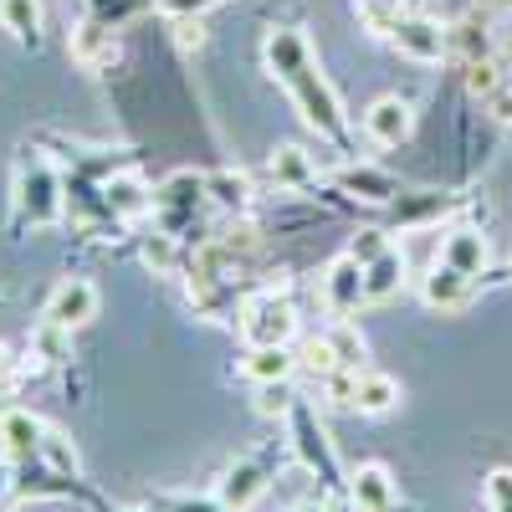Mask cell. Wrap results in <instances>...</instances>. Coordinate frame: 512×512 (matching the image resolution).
I'll use <instances>...</instances> for the list:
<instances>
[{"label": "cell", "instance_id": "1", "mask_svg": "<svg viewBox=\"0 0 512 512\" xmlns=\"http://www.w3.org/2000/svg\"><path fill=\"white\" fill-rule=\"evenodd\" d=\"M262 52H267V67H272V77H277L282 88L292 93V103H297V113H303V123H308V128H318L323 139L344 144V134H349L344 108H338V93L328 88V77L313 67L308 41L297 36V31H287V26H272Z\"/></svg>", "mask_w": 512, "mask_h": 512}, {"label": "cell", "instance_id": "2", "mask_svg": "<svg viewBox=\"0 0 512 512\" xmlns=\"http://www.w3.org/2000/svg\"><path fill=\"white\" fill-rule=\"evenodd\" d=\"M16 210H21V221L31 226H57L62 221V180H57V169L47 159H21L16 169Z\"/></svg>", "mask_w": 512, "mask_h": 512}, {"label": "cell", "instance_id": "3", "mask_svg": "<svg viewBox=\"0 0 512 512\" xmlns=\"http://www.w3.org/2000/svg\"><path fill=\"white\" fill-rule=\"evenodd\" d=\"M241 338L246 344H292L297 338V308L287 303V287H267V292L246 297Z\"/></svg>", "mask_w": 512, "mask_h": 512}, {"label": "cell", "instance_id": "4", "mask_svg": "<svg viewBox=\"0 0 512 512\" xmlns=\"http://www.w3.org/2000/svg\"><path fill=\"white\" fill-rule=\"evenodd\" d=\"M287 420H292V451L303 456L308 472H313L323 487H338V482H344V477H338V456H333V446H328V436H323V425H318L313 405L297 400Z\"/></svg>", "mask_w": 512, "mask_h": 512}, {"label": "cell", "instance_id": "5", "mask_svg": "<svg viewBox=\"0 0 512 512\" xmlns=\"http://www.w3.org/2000/svg\"><path fill=\"white\" fill-rule=\"evenodd\" d=\"M205 175H195V169H180V175H169L159 190H154V210H159V221L164 231L175 236L185 221H195V210L205 205Z\"/></svg>", "mask_w": 512, "mask_h": 512}, {"label": "cell", "instance_id": "6", "mask_svg": "<svg viewBox=\"0 0 512 512\" xmlns=\"http://www.w3.org/2000/svg\"><path fill=\"white\" fill-rule=\"evenodd\" d=\"M364 303V262H354V256H333L328 272H323V308L333 318H349L354 308Z\"/></svg>", "mask_w": 512, "mask_h": 512}, {"label": "cell", "instance_id": "7", "mask_svg": "<svg viewBox=\"0 0 512 512\" xmlns=\"http://www.w3.org/2000/svg\"><path fill=\"white\" fill-rule=\"evenodd\" d=\"M390 41H395V52L410 57V62H441V57L451 52L446 26L431 21V16H400V26H395Z\"/></svg>", "mask_w": 512, "mask_h": 512}, {"label": "cell", "instance_id": "8", "mask_svg": "<svg viewBox=\"0 0 512 512\" xmlns=\"http://www.w3.org/2000/svg\"><path fill=\"white\" fill-rule=\"evenodd\" d=\"M410 128H415V108L405 98H374L369 113H364V134L379 144V149H395L410 139Z\"/></svg>", "mask_w": 512, "mask_h": 512}, {"label": "cell", "instance_id": "9", "mask_svg": "<svg viewBox=\"0 0 512 512\" xmlns=\"http://www.w3.org/2000/svg\"><path fill=\"white\" fill-rule=\"evenodd\" d=\"M267 482H272V461H267V456L236 461L231 472H226V482H221V502H226L231 512H251V502L267 492Z\"/></svg>", "mask_w": 512, "mask_h": 512}, {"label": "cell", "instance_id": "10", "mask_svg": "<svg viewBox=\"0 0 512 512\" xmlns=\"http://www.w3.org/2000/svg\"><path fill=\"white\" fill-rule=\"evenodd\" d=\"M349 507L354 512H395V477L379 461L349 472Z\"/></svg>", "mask_w": 512, "mask_h": 512}, {"label": "cell", "instance_id": "11", "mask_svg": "<svg viewBox=\"0 0 512 512\" xmlns=\"http://www.w3.org/2000/svg\"><path fill=\"white\" fill-rule=\"evenodd\" d=\"M98 313V287L82 282V277H67L52 297H47V323H62V328H82Z\"/></svg>", "mask_w": 512, "mask_h": 512}, {"label": "cell", "instance_id": "12", "mask_svg": "<svg viewBox=\"0 0 512 512\" xmlns=\"http://www.w3.org/2000/svg\"><path fill=\"white\" fill-rule=\"evenodd\" d=\"M472 282H477V277H466V272L436 262L431 272L420 277V292H425V303H431V308H441V313H461L466 303H472Z\"/></svg>", "mask_w": 512, "mask_h": 512}, {"label": "cell", "instance_id": "13", "mask_svg": "<svg viewBox=\"0 0 512 512\" xmlns=\"http://www.w3.org/2000/svg\"><path fill=\"white\" fill-rule=\"evenodd\" d=\"M41 436H47V425H41L31 410H6L0 415V446H6L11 461H41Z\"/></svg>", "mask_w": 512, "mask_h": 512}, {"label": "cell", "instance_id": "14", "mask_svg": "<svg viewBox=\"0 0 512 512\" xmlns=\"http://www.w3.org/2000/svg\"><path fill=\"white\" fill-rule=\"evenodd\" d=\"M103 210L118 221H139L144 210H154V190L139 175H108L103 180Z\"/></svg>", "mask_w": 512, "mask_h": 512}, {"label": "cell", "instance_id": "15", "mask_svg": "<svg viewBox=\"0 0 512 512\" xmlns=\"http://www.w3.org/2000/svg\"><path fill=\"white\" fill-rule=\"evenodd\" d=\"M67 52H72V62L77 67H103V62H113L118 57V41H113V31H108V21H77L72 26V36H67Z\"/></svg>", "mask_w": 512, "mask_h": 512}, {"label": "cell", "instance_id": "16", "mask_svg": "<svg viewBox=\"0 0 512 512\" xmlns=\"http://www.w3.org/2000/svg\"><path fill=\"white\" fill-rule=\"evenodd\" d=\"M441 262L446 267H456V272H466V277H482L487 272V236L482 231H446V241H441Z\"/></svg>", "mask_w": 512, "mask_h": 512}, {"label": "cell", "instance_id": "17", "mask_svg": "<svg viewBox=\"0 0 512 512\" xmlns=\"http://www.w3.org/2000/svg\"><path fill=\"white\" fill-rule=\"evenodd\" d=\"M292 369H297V359H292V349H287V344H251V349H246V359H241V374H246L251 384H277V379H292Z\"/></svg>", "mask_w": 512, "mask_h": 512}, {"label": "cell", "instance_id": "18", "mask_svg": "<svg viewBox=\"0 0 512 512\" xmlns=\"http://www.w3.org/2000/svg\"><path fill=\"white\" fill-rule=\"evenodd\" d=\"M405 287V251H379L364 267V303H390Z\"/></svg>", "mask_w": 512, "mask_h": 512}, {"label": "cell", "instance_id": "19", "mask_svg": "<svg viewBox=\"0 0 512 512\" xmlns=\"http://www.w3.org/2000/svg\"><path fill=\"white\" fill-rule=\"evenodd\" d=\"M446 41H451V52H456V57H466V62H477V57H497V52H492V21H487L482 11H466V16L446 31Z\"/></svg>", "mask_w": 512, "mask_h": 512}, {"label": "cell", "instance_id": "20", "mask_svg": "<svg viewBox=\"0 0 512 512\" xmlns=\"http://www.w3.org/2000/svg\"><path fill=\"white\" fill-rule=\"evenodd\" d=\"M267 175H272V185H282V190H303V185H313V180H318V164H313V154H308V149L282 144V149L267 159Z\"/></svg>", "mask_w": 512, "mask_h": 512}, {"label": "cell", "instance_id": "21", "mask_svg": "<svg viewBox=\"0 0 512 512\" xmlns=\"http://www.w3.org/2000/svg\"><path fill=\"white\" fill-rule=\"evenodd\" d=\"M338 185H344L349 195H359V200H374V205H395V200H400L395 175H384V169H369V164H349L344 175H338Z\"/></svg>", "mask_w": 512, "mask_h": 512}, {"label": "cell", "instance_id": "22", "mask_svg": "<svg viewBox=\"0 0 512 512\" xmlns=\"http://www.w3.org/2000/svg\"><path fill=\"white\" fill-rule=\"evenodd\" d=\"M0 26L21 47H41V0H0Z\"/></svg>", "mask_w": 512, "mask_h": 512}, {"label": "cell", "instance_id": "23", "mask_svg": "<svg viewBox=\"0 0 512 512\" xmlns=\"http://www.w3.org/2000/svg\"><path fill=\"white\" fill-rule=\"evenodd\" d=\"M400 405V379H390V374H359V400H354V410H364V415H390Z\"/></svg>", "mask_w": 512, "mask_h": 512}, {"label": "cell", "instance_id": "24", "mask_svg": "<svg viewBox=\"0 0 512 512\" xmlns=\"http://www.w3.org/2000/svg\"><path fill=\"white\" fill-rule=\"evenodd\" d=\"M205 195L216 200L221 210H246V200H251V180L241 175V169H216V175H205Z\"/></svg>", "mask_w": 512, "mask_h": 512}, {"label": "cell", "instance_id": "25", "mask_svg": "<svg viewBox=\"0 0 512 512\" xmlns=\"http://www.w3.org/2000/svg\"><path fill=\"white\" fill-rule=\"evenodd\" d=\"M31 349L47 359V364H62V359H72V328H62V323H47L41 318V328L31 333Z\"/></svg>", "mask_w": 512, "mask_h": 512}, {"label": "cell", "instance_id": "26", "mask_svg": "<svg viewBox=\"0 0 512 512\" xmlns=\"http://www.w3.org/2000/svg\"><path fill=\"white\" fill-rule=\"evenodd\" d=\"M297 369L303 374H313V379H328L333 369H338V354H333V344H328V333L323 338H308V344H297Z\"/></svg>", "mask_w": 512, "mask_h": 512}, {"label": "cell", "instance_id": "27", "mask_svg": "<svg viewBox=\"0 0 512 512\" xmlns=\"http://www.w3.org/2000/svg\"><path fill=\"white\" fill-rule=\"evenodd\" d=\"M502 82H507V77H502V62H497V57H477V62H466V93H472V98H482V103H487V98L502 88Z\"/></svg>", "mask_w": 512, "mask_h": 512}, {"label": "cell", "instance_id": "28", "mask_svg": "<svg viewBox=\"0 0 512 512\" xmlns=\"http://www.w3.org/2000/svg\"><path fill=\"white\" fill-rule=\"evenodd\" d=\"M359 6V16H364V26L374 31V36H395V26H400V6L405 0H354Z\"/></svg>", "mask_w": 512, "mask_h": 512}, {"label": "cell", "instance_id": "29", "mask_svg": "<svg viewBox=\"0 0 512 512\" xmlns=\"http://www.w3.org/2000/svg\"><path fill=\"white\" fill-rule=\"evenodd\" d=\"M292 405H297V395H292V384H287V379H277V384H256V415L287 420Z\"/></svg>", "mask_w": 512, "mask_h": 512}, {"label": "cell", "instance_id": "30", "mask_svg": "<svg viewBox=\"0 0 512 512\" xmlns=\"http://www.w3.org/2000/svg\"><path fill=\"white\" fill-rule=\"evenodd\" d=\"M328 344H333V354H338V369H364V338H359L354 323L338 318V328L328 333Z\"/></svg>", "mask_w": 512, "mask_h": 512}, {"label": "cell", "instance_id": "31", "mask_svg": "<svg viewBox=\"0 0 512 512\" xmlns=\"http://www.w3.org/2000/svg\"><path fill=\"white\" fill-rule=\"evenodd\" d=\"M41 461H47L57 477H77V451L62 431H52V425H47V436H41Z\"/></svg>", "mask_w": 512, "mask_h": 512}, {"label": "cell", "instance_id": "32", "mask_svg": "<svg viewBox=\"0 0 512 512\" xmlns=\"http://www.w3.org/2000/svg\"><path fill=\"white\" fill-rule=\"evenodd\" d=\"M175 236H169V231H154L149 241H144V262L154 267V272H175Z\"/></svg>", "mask_w": 512, "mask_h": 512}, {"label": "cell", "instance_id": "33", "mask_svg": "<svg viewBox=\"0 0 512 512\" xmlns=\"http://www.w3.org/2000/svg\"><path fill=\"white\" fill-rule=\"evenodd\" d=\"M436 210H441V195H400V200H395V221L415 226V221H425V216H436Z\"/></svg>", "mask_w": 512, "mask_h": 512}, {"label": "cell", "instance_id": "34", "mask_svg": "<svg viewBox=\"0 0 512 512\" xmlns=\"http://www.w3.org/2000/svg\"><path fill=\"white\" fill-rule=\"evenodd\" d=\"M169 21H175L180 52H200V47H205V21H200V16H169Z\"/></svg>", "mask_w": 512, "mask_h": 512}, {"label": "cell", "instance_id": "35", "mask_svg": "<svg viewBox=\"0 0 512 512\" xmlns=\"http://www.w3.org/2000/svg\"><path fill=\"white\" fill-rule=\"evenodd\" d=\"M379 251H390V236H384V231H359L354 246H349V256H354V262H364V267L374 262Z\"/></svg>", "mask_w": 512, "mask_h": 512}, {"label": "cell", "instance_id": "36", "mask_svg": "<svg viewBox=\"0 0 512 512\" xmlns=\"http://www.w3.org/2000/svg\"><path fill=\"white\" fill-rule=\"evenodd\" d=\"M487 502H492V512H512V472L507 466H497L487 477Z\"/></svg>", "mask_w": 512, "mask_h": 512}, {"label": "cell", "instance_id": "37", "mask_svg": "<svg viewBox=\"0 0 512 512\" xmlns=\"http://www.w3.org/2000/svg\"><path fill=\"white\" fill-rule=\"evenodd\" d=\"M159 512H231L226 502H200V497H169L159 502Z\"/></svg>", "mask_w": 512, "mask_h": 512}, {"label": "cell", "instance_id": "38", "mask_svg": "<svg viewBox=\"0 0 512 512\" xmlns=\"http://www.w3.org/2000/svg\"><path fill=\"white\" fill-rule=\"evenodd\" d=\"M154 6H159L164 16H205L216 0H154Z\"/></svg>", "mask_w": 512, "mask_h": 512}, {"label": "cell", "instance_id": "39", "mask_svg": "<svg viewBox=\"0 0 512 512\" xmlns=\"http://www.w3.org/2000/svg\"><path fill=\"white\" fill-rule=\"evenodd\" d=\"M487 113H492L497 123H512V82H502V88L487 98Z\"/></svg>", "mask_w": 512, "mask_h": 512}, {"label": "cell", "instance_id": "40", "mask_svg": "<svg viewBox=\"0 0 512 512\" xmlns=\"http://www.w3.org/2000/svg\"><path fill=\"white\" fill-rule=\"evenodd\" d=\"M6 492H11V466L0 461V502H6Z\"/></svg>", "mask_w": 512, "mask_h": 512}, {"label": "cell", "instance_id": "41", "mask_svg": "<svg viewBox=\"0 0 512 512\" xmlns=\"http://www.w3.org/2000/svg\"><path fill=\"white\" fill-rule=\"evenodd\" d=\"M292 512H323V507L318 502H303V507H292Z\"/></svg>", "mask_w": 512, "mask_h": 512}, {"label": "cell", "instance_id": "42", "mask_svg": "<svg viewBox=\"0 0 512 512\" xmlns=\"http://www.w3.org/2000/svg\"><path fill=\"white\" fill-rule=\"evenodd\" d=\"M6 390H11V379H6V374H0V395H6Z\"/></svg>", "mask_w": 512, "mask_h": 512}]
</instances>
